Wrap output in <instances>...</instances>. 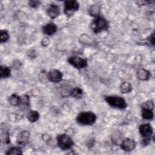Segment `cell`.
<instances>
[{
    "label": "cell",
    "instance_id": "1",
    "mask_svg": "<svg viewBox=\"0 0 155 155\" xmlns=\"http://www.w3.org/2000/svg\"><path fill=\"white\" fill-rule=\"evenodd\" d=\"M96 116L91 111H85L79 113L77 117V122L83 125H90L95 122Z\"/></svg>",
    "mask_w": 155,
    "mask_h": 155
},
{
    "label": "cell",
    "instance_id": "2",
    "mask_svg": "<svg viewBox=\"0 0 155 155\" xmlns=\"http://www.w3.org/2000/svg\"><path fill=\"white\" fill-rule=\"evenodd\" d=\"M91 28L94 33H98L107 30L108 28V24L107 20L101 16H97L91 23Z\"/></svg>",
    "mask_w": 155,
    "mask_h": 155
},
{
    "label": "cell",
    "instance_id": "3",
    "mask_svg": "<svg viewBox=\"0 0 155 155\" xmlns=\"http://www.w3.org/2000/svg\"><path fill=\"white\" fill-rule=\"evenodd\" d=\"M105 99L106 102L111 107L116 108L124 109L127 106V104L125 99L119 96H105Z\"/></svg>",
    "mask_w": 155,
    "mask_h": 155
},
{
    "label": "cell",
    "instance_id": "4",
    "mask_svg": "<svg viewBox=\"0 0 155 155\" xmlns=\"http://www.w3.org/2000/svg\"><path fill=\"white\" fill-rule=\"evenodd\" d=\"M57 143L59 147L62 150H69L73 145V140L66 134H59L57 136Z\"/></svg>",
    "mask_w": 155,
    "mask_h": 155
},
{
    "label": "cell",
    "instance_id": "5",
    "mask_svg": "<svg viewBox=\"0 0 155 155\" xmlns=\"http://www.w3.org/2000/svg\"><path fill=\"white\" fill-rule=\"evenodd\" d=\"M79 7V2L76 1H65L64 2V13L70 17L75 12L78 10Z\"/></svg>",
    "mask_w": 155,
    "mask_h": 155
},
{
    "label": "cell",
    "instance_id": "6",
    "mask_svg": "<svg viewBox=\"0 0 155 155\" xmlns=\"http://www.w3.org/2000/svg\"><path fill=\"white\" fill-rule=\"evenodd\" d=\"M68 61L71 65H73L74 67L78 69L85 68L87 65V60L84 58H82L78 56L70 57L68 59Z\"/></svg>",
    "mask_w": 155,
    "mask_h": 155
},
{
    "label": "cell",
    "instance_id": "7",
    "mask_svg": "<svg viewBox=\"0 0 155 155\" xmlns=\"http://www.w3.org/2000/svg\"><path fill=\"white\" fill-rule=\"evenodd\" d=\"M139 131L140 134L143 137H150L153 133V130L150 124H143L139 126Z\"/></svg>",
    "mask_w": 155,
    "mask_h": 155
},
{
    "label": "cell",
    "instance_id": "8",
    "mask_svg": "<svg viewBox=\"0 0 155 155\" xmlns=\"http://www.w3.org/2000/svg\"><path fill=\"white\" fill-rule=\"evenodd\" d=\"M48 79L53 82H59L62 80V73L56 69L50 70L47 74Z\"/></svg>",
    "mask_w": 155,
    "mask_h": 155
},
{
    "label": "cell",
    "instance_id": "9",
    "mask_svg": "<svg viewBox=\"0 0 155 155\" xmlns=\"http://www.w3.org/2000/svg\"><path fill=\"white\" fill-rule=\"evenodd\" d=\"M136 147L135 141L130 138L123 140L120 143V148L125 151H131Z\"/></svg>",
    "mask_w": 155,
    "mask_h": 155
},
{
    "label": "cell",
    "instance_id": "10",
    "mask_svg": "<svg viewBox=\"0 0 155 155\" xmlns=\"http://www.w3.org/2000/svg\"><path fill=\"white\" fill-rule=\"evenodd\" d=\"M59 12V8L56 4H50L47 9V14L51 19H54L58 16Z\"/></svg>",
    "mask_w": 155,
    "mask_h": 155
},
{
    "label": "cell",
    "instance_id": "11",
    "mask_svg": "<svg viewBox=\"0 0 155 155\" xmlns=\"http://www.w3.org/2000/svg\"><path fill=\"white\" fill-rule=\"evenodd\" d=\"M42 30L45 35L50 36L56 33L57 30V27L54 23L50 22L45 25L42 28Z\"/></svg>",
    "mask_w": 155,
    "mask_h": 155
},
{
    "label": "cell",
    "instance_id": "12",
    "mask_svg": "<svg viewBox=\"0 0 155 155\" xmlns=\"http://www.w3.org/2000/svg\"><path fill=\"white\" fill-rule=\"evenodd\" d=\"M29 136H30V133L27 131H23L21 132L17 137L18 143L21 145L25 144L27 142L29 138Z\"/></svg>",
    "mask_w": 155,
    "mask_h": 155
},
{
    "label": "cell",
    "instance_id": "13",
    "mask_svg": "<svg viewBox=\"0 0 155 155\" xmlns=\"http://www.w3.org/2000/svg\"><path fill=\"white\" fill-rule=\"evenodd\" d=\"M141 114L143 119L145 120H151L154 117L153 109L145 107H142Z\"/></svg>",
    "mask_w": 155,
    "mask_h": 155
},
{
    "label": "cell",
    "instance_id": "14",
    "mask_svg": "<svg viewBox=\"0 0 155 155\" xmlns=\"http://www.w3.org/2000/svg\"><path fill=\"white\" fill-rule=\"evenodd\" d=\"M136 75H137V77L138 78V79H139L140 80H142V81L148 79L150 77V76H151L150 73L148 70H147L144 68L139 69L137 71Z\"/></svg>",
    "mask_w": 155,
    "mask_h": 155
},
{
    "label": "cell",
    "instance_id": "15",
    "mask_svg": "<svg viewBox=\"0 0 155 155\" xmlns=\"http://www.w3.org/2000/svg\"><path fill=\"white\" fill-rule=\"evenodd\" d=\"M27 117L28 120L31 122H35L39 119V114L37 111L35 110H30L27 115Z\"/></svg>",
    "mask_w": 155,
    "mask_h": 155
},
{
    "label": "cell",
    "instance_id": "16",
    "mask_svg": "<svg viewBox=\"0 0 155 155\" xmlns=\"http://www.w3.org/2000/svg\"><path fill=\"white\" fill-rule=\"evenodd\" d=\"M10 69L7 66H1L0 68V76L1 78H6L10 76Z\"/></svg>",
    "mask_w": 155,
    "mask_h": 155
},
{
    "label": "cell",
    "instance_id": "17",
    "mask_svg": "<svg viewBox=\"0 0 155 155\" xmlns=\"http://www.w3.org/2000/svg\"><path fill=\"white\" fill-rule=\"evenodd\" d=\"M20 101H21V96L16 94H13L11 95L9 97V102L12 105H14V106L19 105Z\"/></svg>",
    "mask_w": 155,
    "mask_h": 155
},
{
    "label": "cell",
    "instance_id": "18",
    "mask_svg": "<svg viewBox=\"0 0 155 155\" xmlns=\"http://www.w3.org/2000/svg\"><path fill=\"white\" fill-rule=\"evenodd\" d=\"M100 12V7L97 5H93L89 8V13L93 16H99Z\"/></svg>",
    "mask_w": 155,
    "mask_h": 155
},
{
    "label": "cell",
    "instance_id": "19",
    "mask_svg": "<svg viewBox=\"0 0 155 155\" xmlns=\"http://www.w3.org/2000/svg\"><path fill=\"white\" fill-rule=\"evenodd\" d=\"M82 90L78 87L74 88L70 91V95L74 97H81L82 96Z\"/></svg>",
    "mask_w": 155,
    "mask_h": 155
},
{
    "label": "cell",
    "instance_id": "20",
    "mask_svg": "<svg viewBox=\"0 0 155 155\" xmlns=\"http://www.w3.org/2000/svg\"><path fill=\"white\" fill-rule=\"evenodd\" d=\"M120 90L123 93H127L131 91V85L130 83L124 82L120 85Z\"/></svg>",
    "mask_w": 155,
    "mask_h": 155
},
{
    "label": "cell",
    "instance_id": "21",
    "mask_svg": "<svg viewBox=\"0 0 155 155\" xmlns=\"http://www.w3.org/2000/svg\"><path fill=\"white\" fill-rule=\"evenodd\" d=\"M9 38V35L6 30H1L0 32V41L1 43L5 42L8 41Z\"/></svg>",
    "mask_w": 155,
    "mask_h": 155
},
{
    "label": "cell",
    "instance_id": "22",
    "mask_svg": "<svg viewBox=\"0 0 155 155\" xmlns=\"http://www.w3.org/2000/svg\"><path fill=\"white\" fill-rule=\"evenodd\" d=\"M22 151L21 148H18V147H12L10 148L6 153L5 154L8 155V154H22Z\"/></svg>",
    "mask_w": 155,
    "mask_h": 155
},
{
    "label": "cell",
    "instance_id": "23",
    "mask_svg": "<svg viewBox=\"0 0 155 155\" xmlns=\"http://www.w3.org/2000/svg\"><path fill=\"white\" fill-rule=\"evenodd\" d=\"M28 105H29V97L25 95L23 96H21V101H20L19 105L25 107H28Z\"/></svg>",
    "mask_w": 155,
    "mask_h": 155
},
{
    "label": "cell",
    "instance_id": "24",
    "mask_svg": "<svg viewBox=\"0 0 155 155\" xmlns=\"http://www.w3.org/2000/svg\"><path fill=\"white\" fill-rule=\"evenodd\" d=\"M41 2L39 1H35V0H33V1H28V4L30 7H33V8H36L39 5Z\"/></svg>",
    "mask_w": 155,
    "mask_h": 155
},
{
    "label": "cell",
    "instance_id": "25",
    "mask_svg": "<svg viewBox=\"0 0 155 155\" xmlns=\"http://www.w3.org/2000/svg\"><path fill=\"white\" fill-rule=\"evenodd\" d=\"M151 142V139L150 137H143L142 140V143L143 145H148Z\"/></svg>",
    "mask_w": 155,
    "mask_h": 155
},
{
    "label": "cell",
    "instance_id": "26",
    "mask_svg": "<svg viewBox=\"0 0 155 155\" xmlns=\"http://www.w3.org/2000/svg\"><path fill=\"white\" fill-rule=\"evenodd\" d=\"M148 43L151 44L152 45H154V33H152L150 36L149 38L148 39Z\"/></svg>",
    "mask_w": 155,
    "mask_h": 155
},
{
    "label": "cell",
    "instance_id": "27",
    "mask_svg": "<svg viewBox=\"0 0 155 155\" xmlns=\"http://www.w3.org/2000/svg\"><path fill=\"white\" fill-rule=\"evenodd\" d=\"M154 1H137V3L139 4V5H145L146 4H151V3H154Z\"/></svg>",
    "mask_w": 155,
    "mask_h": 155
}]
</instances>
